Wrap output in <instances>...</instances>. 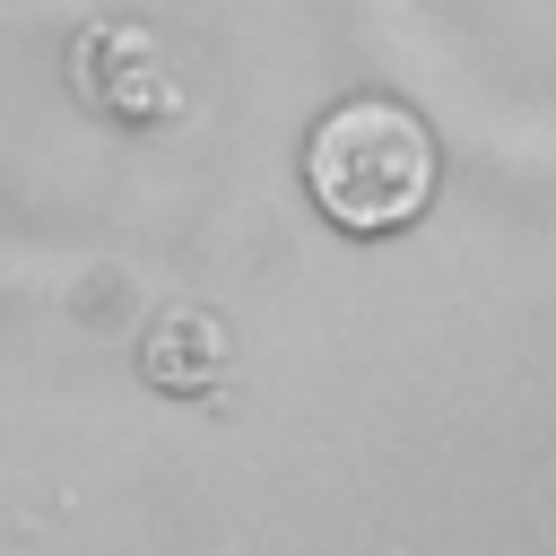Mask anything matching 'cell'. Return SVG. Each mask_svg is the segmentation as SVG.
Segmentation results:
<instances>
[{
  "label": "cell",
  "mask_w": 556,
  "mask_h": 556,
  "mask_svg": "<svg viewBox=\"0 0 556 556\" xmlns=\"http://www.w3.org/2000/svg\"><path fill=\"white\" fill-rule=\"evenodd\" d=\"M434 182H443V148L426 113L400 96H339L304 139V191L339 235L365 243L408 235L434 208Z\"/></svg>",
  "instance_id": "6da1fadb"
},
{
  "label": "cell",
  "mask_w": 556,
  "mask_h": 556,
  "mask_svg": "<svg viewBox=\"0 0 556 556\" xmlns=\"http://www.w3.org/2000/svg\"><path fill=\"white\" fill-rule=\"evenodd\" d=\"M139 374H148L156 391H174V400L217 391V382H226V321L200 313V304L156 313V321L139 330Z\"/></svg>",
  "instance_id": "3957f363"
},
{
  "label": "cell",
  "mask_w": 556,
  "mask_h": 556,
  "mask_svg": "<svg viewBox=\"0 0 556 556\" xmlns=\"http://www.w3.org/2000/svg\"><path fill=\"white\" fill-rule=\"evenodd\" d=\"M78 43L96 52V61H78V96H87L96 113H113V122H130V130L182 113V78H174V61H165V43H156L148 26H87Z\"/></svg>",
  "instance_id": "7a4b0ae2"
}]
</instances>
